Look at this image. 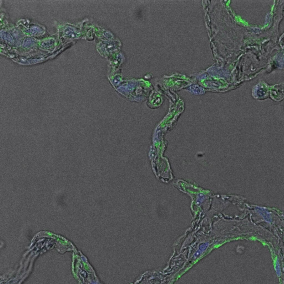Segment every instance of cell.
Returning <instances> with one entry per match:
<instances>
[{
	"label": "cell",
	"instance_id": "obj_1",
	"mask_svg": "<svg viewBox=\"0 0 284 284\" xmlns=\"http://www.w3.org/2000/svg\"><path fill=\"white\" fill-rule=\"evenodd\" d=\"M209 248V244L208 243H204L201 244L198 247V249L196 251L194 254V259H196L203 255V254Z\"/></svg>",
	"mask_w": 284,
	"mask_h": 284
},
{
	"label": "cell",
	"instance_id": "obj_2",
	"mask_svg": "<svg viewBox=\"0 0 284 284\" xmlns=\"http://www.w3.org/2000/svg\"><path fill=\"white\" fill-rule=\"evenodd\" d=\"M275 269L276 270L278 276H280V264L278 260H277V262L275 264Z\"/></svg>",
	"mask_w": 284,
	"mask_h": 284
}]
</instances>
